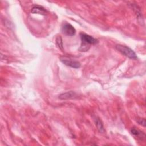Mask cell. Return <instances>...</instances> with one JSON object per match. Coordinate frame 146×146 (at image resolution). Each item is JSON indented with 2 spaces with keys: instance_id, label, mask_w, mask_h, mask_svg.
Returning <instances> with one entry per match:
<instances>
[{
  "instance_id": "3",
  "label": "cell",
  "mask_w": 146,
  "mask_h": 146,
  "mask_svg": "<svg viewBox=\"0 0 146 146\" xmlns=\"http://www.w3.org/2000/svg\"><path fill=\"white\" fill-rule=\"evenodd\" d=\"M62 33L67 36H74L75 34L76 30L73 26L68 23H65L62 27Z\"/></svg>"
},
{
  "instance_id": "4",
  "label": "cell",
  "mask_w": 146,
  "mask_h": 146,
  "mask_svg": "<svg viewBox=\"0 0 146 146\" xmlns=\"http://www.w3.org/2000/svg\"><path fill=\"white\" fill-rule=\"evenodd\" d=\"M60 61L65 65L74 68H79L80 67V63L78 61L69 59L67 57L60 58Z\"/></svg>"
},
{
  "instance_id": "10",
  "label": "cell",
  "mask_w": 146,
  "mask_h": 146,
  "mask_svg": "<svg viewBox=\"0 0 146 146\" xmlns=\"http://www.w3.org/2000/svg\"><path fill=\"white\" fill-rule=\"evenodd\" d=\"M137 122L139 124L145 127V120L144 118H139L137 120Z\"/></svg>"
},
{
  "instance_id": "9",
  "label": "cell",
  "mask_w": 146,
  "mask_h": 146,
  "mask_svg": "<svg viewBox=\"0 0 146 146\" xmlns=\"http://www.w3.org/2000/svg\"><path fill=\"white\" fill-rule=\"evenodd\" d=\"M56 45L58 46V47L59 48H60L61 50L63 49V44H62V40L61 37L58 36L56 39Z\"/></svg>"
},
{
  "instance_id": "7",
  "label": "cell",
  "mask_w": 146,
  "mask_h": 146,
  "mask_svg": "<svg viewBox=\"0 0 146 146\" xmlns=\"http://www.w3.org/2000/svg\"><path fill=\"white\" fill-rule=\"evenodd\" d=\"M131 133L133 136L137 137L138 139H143L145 137V134L143 132L136 129L135 128H132L131 129Z\"/></svg>"
},
{
  "instance_id": "2",
  "label": "cell",
  "mask_w": 146,
  "mask_h": 146,
  "mask_svg": "<svg viewBox=\"0 0 146 146\" xmlns=\"http://www.w3.org/2000/svg\"><path fill=\"white\" fill-rule=\"evenodd\" d=\"M115 47L119 52L130 59H136L137 58L135 52L131 48L126 46L122 44H117Z\"/></svg>"
},
{
  "instance_id": "5",
  "label": "cell",
  "mask_w": 146,
  "mask_h": 146,
  "mask_svg": "<svg viewBox=\"0 0 146 146\" xmlns=\"http://www.w3.org/2000/svg\"><path fill=\"white\" fill-rule=\"evenodd\" d=\"M77 97V94L72 91L62 93L59 95V98L61 100H67L70 99H74Z\"/></svg>"
},
{
  "instance_id": "8",
  "label": "cell",
  "mask_w": 146,
  "mask_h": 146,
  "mask_svg": "<svg viewBox=\"0 0 146 146\" xmlns=\"http://www.w3.org/2000/svg\"><path fill=\"white\" fill-rule=\"evenodd\" d=\"M95 125L98 128V129L99 130V131L100 132H104V129L103 128V125L101 121V120H100V119L99 118H95Z\"/></svg>"
},
{
  "instance_id": "6",
  "label": "cell",
  "mask_w": 146,
  "mask_h": 146,
  "mask_svg": "<svg viewBox=\"0 0 146 146\" xmlns=\"http://www.w3.org/2000/svg\"><path fill=\"white\" fill-rule=\"evenodd\" d=\"M31 13L34 14H38L43 15H46L47 14L46 10L42 6H34L31 9Z\"/></svg>"
},
{
  "instance_id": "1",
  "label": "cell",
  "mask_w": 146,
  "mask_h": 146,
  "mask_svg": "<svg viewBox=\"0 0 146 146\" xmlns=\"http://www.w3.org/2000/svg\"><path fill=\"white\" fill-rule=\"evenodd\" d=\"M80 36L82 43L79 50L80 51H86L90 48L91 45L98 43V40L96 39L87 34L80 33Z\"/></svg>"
}]
</instances>
